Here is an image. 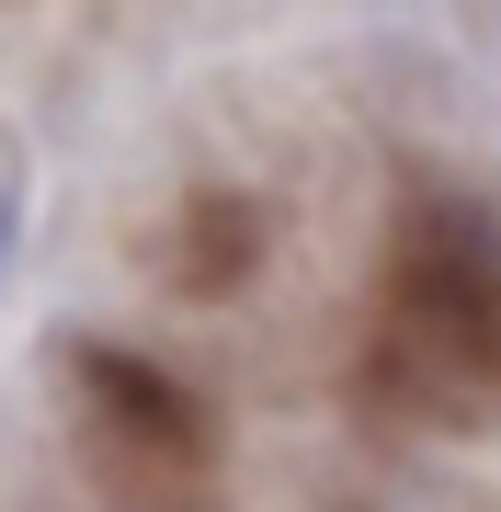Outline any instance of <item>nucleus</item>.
Listing matches in <instances>:
<instances>
[{"mask_svg": "<svg viewBox=\"0 0 501 512\" xmlns=\"http://www.w3.org/2000/svg\"><path fill=\"white\" fill-rule=\"evenodd\" d=\"M388 353L445 399L501 410V228L467 194H422L388 262Z\"/></svg>", "mask_w": 501, "mask_h": 512, "instance_id": "obj_1", "label": "nucleus"}, {"mask_svg": "<svg viewBox=\"0 0 501 512\" xmlns=\"http://www.w3.org/2000/svg\"><path fill=\"white\" fill-rule=\"evenodd\" d=\"M80 376H92V399L126 421V433H149V444H205V421H194V399L171 387L160 365H126V353H80Z\"/></svg>", "mask_w": 501, "mask_h": 512, "instance_id": "obj_2", "label": "nucleus"}, {"mask_svg": "<svg viewBox=\"0 0 501 512\" xmlns=\"http://www.w3.org/2000/svg\"><path fill=\"white\" fill-rule=\"evenodd\" d=\"M251 262V217H228V205H194V285H228Z\"/></svg>", "mask_w": 501, "mask_h": 512, "instance_id": "obj_3", "label": "nucleus"}]
</instances>
